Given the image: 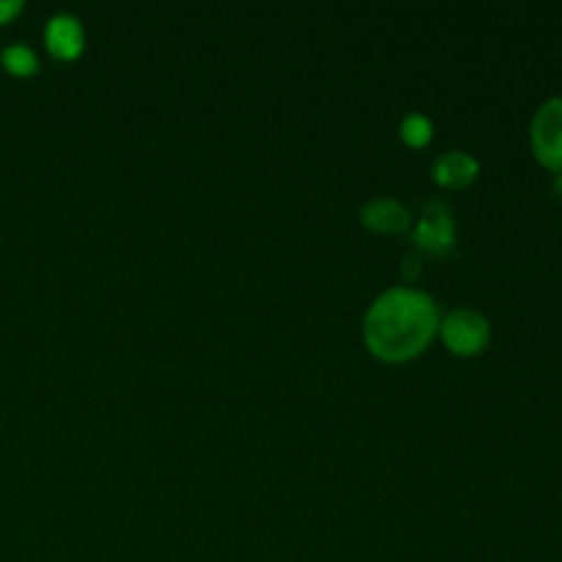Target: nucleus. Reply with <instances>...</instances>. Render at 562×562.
I'll use <instances>...</instances> for the list:
<instances>
[{
    "mask_svg": "<svg viewBox=\"0 0 562 562\" xmlns=\"http://www.w3.org/2000/svg\"><path fill=\"white\" fill-rule=\"evenodd\" d=\"M44 47L55 60L71 64L86 49V31H82L80 20L71 14H55L49 16L47 27H44Z\"/></svg>",
    "mask_w": 562,
    "mask_h": 562,
    "instance_id": "nucleus-5",
    "label": "nucleus"
},
{
    "mask_svg": "<svg viewBox=\"0 0 562 562\" xmlns=\"http://www.w3.org/2000/svg\"><path fill=\"white\" fill-rule=\"evenodd\" d=\"M532 157L549 173L562 170V97H552L536 110L530 121Z\"/></svg>",
    "mask_w": 562,
    "mask_h": 562,
    "instance_id": "nucleus-4",
    "label": "nucleus"
},
{
    "mask_svg": "<svg viewBox=\"0 0 562 562\" xmlns=\"http://www.w3.org/2000/svg\"><path fill=\"white\" fill-rule=\"evenodd\" d=\"M412 245L417 252H426L434 258H448L459 245V228L450 206L439 198H431L420 206L415 225H412Z\"/></svg>",
    "mask_w": 562,
    "mask_h": 562,
    "instance_id": "nucleus-2",
    "label": "nucleus"
},
{
    "mask_svg": "<svg viewBox=\"0 0 562 562\" xmlns=\"http://www.w3.org/2000/svg\"><path fill=\"white\" fill-rule=\"evenodd\" d=\"M477 176H481V162L467 151H445L431 165V179L442 190H467V187L475 184Z\"/></svg>",
    "mask_w": 562,
    "mask_h": 562,
    "instance_id": "nucleus-7",
    "label": "nucleus"
},
{
    "mask_svg": "<svg viewBox=\"0 0 562 562\" xmlns=\"http://www.w3.org/2000/svg\"><path fill=\"white\" fill-rule=\"evenodd\" d=\"M0 66H3L11 77L25 80V77H33L38 71V58L27 44H9V47L0 53Z\"/></svg>",
    "mask_w": 562,
    "mask_h": 562,
    "instance_id": "nucleus-8",
    "label": "nucleus"
},
{
    "mask_svg": "<svg viewBox=\"0 0 562 562\" xmlns=\"http://www.w3.org/2000/svg\"><path fill=\"white\" fill-rule=\"evenodd\" d=\"M554 195H558L562 201V170H560V173H554Z\"/></svg>",
    "mask_w": 562,
    "mask_h": 562,
    "instance_id": "nucleus-12",
    "label": "nucleus"
},
{
    "mask_svg": "<svg viewBox=\"0 0 562 562\" xmlns=\"http://www.w3.org/2000/svg\"><path fill=\"white\" fill-rule=\"evenodd\" d=\"M437 300L420 289H390L379 294L362 318V340L376 360L401 366L417 360L439 335Z\"/></svg>",
    "mask_w": 562,
    "mask_h": 562,
    "instance_id": "nucleus-1",
    "label": "nucleus"
},
{
    "mask_svg": "<svg viewBox=\"0 0 562 562\" xmlns=\"http://www.w3.org/2000/svg\"><path fill=\"white\" fill-rule=\"evenodd\" d=\"M434 137V124L420 113H409L401 121V140L409 148H426Z\"/></svg>",
    "mask_w": 562,
    "mask_h": 562,
    "instance_id": "nucleus-9",
    "label": "nucleus"
},
{
    "mask_svg": "<svg viewBox=\"0 0 562 562\" xmlns=\"http://www.w3.org/2000/svg\"><path fill=\"white\" fill-rule=\"evenodd\" d=\"M417 274H420V252H415V256H409L404 261V278L415 280Z\"/></svg>",
    "mask_w": 562,
    "mask_h": 562,
    "instance_id": "nucleus-11",
    "label": "nucleus"
},
{
    "mask_svg": "<svg viewBox=\"0 0 562 562\" xmlns=\"http://www.w3.org/2000/svg\"><path fill=\"white\" fill-rule=\"evenodd\" d=\"M22 11H25V3H22V0H0V25L14 22Z\"/></svg>",
    "mask_w": 562,
    "mask_h": 562,
    "instance_id": "nucleus-10",
    "label": "nucleus"
},
{
    "mask_svg": "<svg viewBox=\"0 0 562 562\" xmlns=\"http://www.w3.org/2000/svg\"><path fill=\"white\" fill-rule=\"evenodd\" d=\"M439 338L456 357H481L492 344V322L481 311L456 307L439 322Z\"/></svg>",
    "mask_w": 562,
    "mask_h": 562,
    "instance_id": "nucleus-3",
    "label": "nucleus"
},
{
    "mask_svg": "<svg viewBox=\"0 0 562 562\" xmlns=\"http://www.w3.org/2000/svg\"><path fill=\"white\" fill-rule=\"evenodd\" d=\"M360 223L366 225L368 231H373V234L398 236L412 228V214L409 209L401 201H395V198H376V201H368L366 206L360 209Z\"/></svg>",
    "mask_w": 562,
    "mask_h": 562,
    "instance_id": "nucleus-6",
    "label": "nucleus"
}]
</instances>
